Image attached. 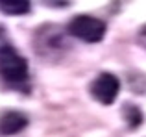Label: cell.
Listing matches in <instances>:
<instances>
[{"label": "cell", "instance_id": "cell-9", "mask_svg": "<svg viewBox=\"0 0 146 137\" xmlns=\"http://www.w3.org/2000/svg\"><path fill=\"white\" fill-rule=\"evenodd\" d=\"M137 37H139V45L143 48H146V24L139 30V35H137Z\"/></svg>", "mask_w": 146, "mask_h": 137}, {"label": "cell", "instance_id": "cell-2", "mask_svg": "<svg viewBox=\"0 0 146 137\" xmlns=\"http://www.w3.org/2000/svg\"><path fill=\"white\" fill-rule=\"evenodd\" d=\"M68 33L72 37L85 43H100L106 35V24L96 17L91 15H76L68 22Z\"/></svg>", "mask_w": 146, "mask_h": 137}, {"label": "cell", "instance_id": "cell-5", "mask_svg": "<svg viewBox=\"0 0 146 137\" xmlns=\"http://www.w3.org/2000/svg\"><path fill=\"white\" fill-rule=\"evenodd\" d=\"M28 126V117L21 111H6L0 117V135H15Z\"/></svg>", "mask_w": 146, "mask_h": 137}, {"label": "cell", "instance_id": "cell-3", "mask_svg": "<svg viewBox=\"0 0 146 137\" xmlns=\"http://www.w3.org/2000/svg\"><path fill=\"white\" fill-rule=\"evenodd\" d=\"M33 45H35V50L39 52L43 58L54 59L56 56L63 54L65 37H63V33H61V30L56 28V26H43L41 30H37Z\"/></svg>", "mask_w": 146, "mask_h": 137}, {"label": "cell", "instance_id": "cell-8", "mask_svg": "<svg viewBox=\"0 0 146 137\" xmlns=\"http://www.w3.org/2000/svg\"><path fill=\"white\" fill-rule=\"evenodd\" d=\"M43 2L50 7H63V6L68 4V0H43Z\"/></svg>", "mask_w": 146, "mask_h": 137}, {"label": "cell", "instance_id": "cell-7", "mask_svg": "<svg viewBox=\"0 0 146 137\" xmlns=\"http://www.w3.org/2000/svg\"><path fill=\"white\" fill-rule=\"evenodd\" d=\"M124 119L128 120V126L131 128V130H135V128L143 122V113H141V109L137 108V106L129 104V106L124 108Z\"/></svg>", "mask_w": 146, "mask_h": 137}, {"label": "cell", "instance_id": "cell-1", "mask_svg": "<svg viewBox=\"0 0 146 137\" xmlns=\"http://www.w3.org/2000/svg\"><path fill=\"white\" fill-rule=\"evenodd\" d=\"M0 80L7 87L17 91H26L30 83L28 61L11 45L0 48Z\"/></svg>", "mask_w": 146, "mask_h": 137}, {"label": "cell", "instance_id": "cell-6", "mask_svg": "<svg viewBox=\"0 0 146 137\" xmlns=\"http://www.w3.org/2000/svg\"><path fill=\"white\" fill-rule=\"evenodd\" d=\"M32 7L30 0H0V11L9 17H19V15H26Z\"/></svg>", "mask_w": 146, "mask_h": 137}, {"label": "cell", "instance_id": "cell-4", "mask_svg": "<svg viewBox=\"0 0 146 137\" xmlns=\"http://www.w3.org/2000/svg\"><path fill=\"white\" fill-rule=\"evenodd\" d=\"M118 91H120V82L115 74L111 72H102L91 83V94H93L94 100H98L100 104H113L118 96Z\"/></svg>", "mask_w": 146, "mask_h": 137}]
</instances>
